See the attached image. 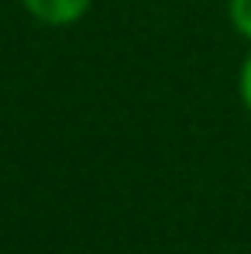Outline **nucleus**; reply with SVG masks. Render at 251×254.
I'll use <instances>...</instances> for the list:
<instances>
[{
  "label": "nucleus",
  "mask_w": 251,
  "mask_h": 254,
  "mask_svg": "<svg viewBox=\"0 0 251 254\" xmlns=\"http://www.w3.org/2000/svg\"><path fill=\"white\" fill-rule=\"evenodd\" d=\"M24 10L48 28H69L93 7V0H21Z\"/></svg>",
  "instance_id": "obj_1"
},
{
  "label": "nucleus",
  "mask_w": 251,
  "mask_h": 254,
  "mask_svg": "<svg viewBox=\"0 0 251 254\" xmlns=\"http://www.w3.org/2000/svg\"><path fill=\"white\" fill-rule=\"evenodd\" d=\"M227 14H231L234 31L251 42V0H231V3H227Z\"/></svg>",
  "instance_id": "obj_2"
},
{
  "label": "nucleus",
  "mask_w": 251,
  "mask_h": 254,
  "mask_svg": "<svg viewBox=\"0 0 251 254\" xmlns=\"http://www.w3.org/2000/svg\"><path fill=\"white\" fill-rule=\"evenodd\" d=\"M238 93H241L245 110L251 114V55L245 59V65H241V76H238Z\"/></svg>",
  "instance_id": "obj_3"
},
{
  "label": "nucleus",
  "mask_w": 251,
  "mask_h": 254,
  "mask_svg": "<svg viewBox=\"0 0 251 254\" xmlns=\"http://www.w3.org/2000/svg\"><path fill=\"white\" fill-rule=\"evenodd\" d=\"M213 254H234V251H213Z\"/></svg>",
  "instance_id": "obj_4"
}]
</instances>
